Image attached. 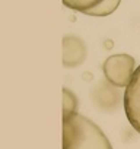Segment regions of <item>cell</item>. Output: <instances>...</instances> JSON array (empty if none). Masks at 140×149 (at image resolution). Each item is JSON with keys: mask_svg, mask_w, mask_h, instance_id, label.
Here are the masks:
<instances>
[{"mask_svg": "<svg viewBox=\"0 0 140 149\" xmlns=\"http://www.w3.org/2000/svg\"><path fill=\"white\" fill-rule=\"evenodd\" d=\"M136 60L130 54L110 56L102 66L104 76L115 88H127L136 72Z\"/></svg>", "mask_w": 140, "mask_h": 149, "instance_id": "7a4b0ae2", "label": "cell"}, {"mask_svg": "<svg viewBox=\"0 0 140 149\" xmlns=\"http://www.w3.org/2000/svg\"><path fill=\"white\" fill-rule=\"evenodd\" d=\"M94 100L96 104L104 110H112L120 102V92L118 88L112 86L110 82H102L96 86L94 92Z\"/></svg>", "mask_w": 140, "mask_h": 149, "instance_id": "8992f818", "label": "cell"}, {"mask_svg": "<svg viewBox=\"0 0 140 149\" xmlns=\"http://www.w3.org/2000/svg\"><path fill=\"white\" fill-rule=\"evenodd\" d=\"M86 44L76 35H66L63 38V64L66 67H78L86 58Z\"/></svg>", "mask_w": 140, "mask_h": 149, "instance_id": "5b68a950", "label": "cell"}, {"mask_svg": "<svg viewBox=\"0 0 140 149\" xmlns=\"http://www.w3.org/2000/svg\"><path fill=\"white\" fill-rule=\"evenodd\" d=\"M123 104L128 123L140 134V66L136 69L130 85L124 91Z\"/></svg>", "mask_w": 140, "mask_h": 149, "instance_id": "3957f363", "label": "cell"}, {"mask_svg": "<svg viewBox=\"0 0 140 149\" xmlns=\"http://www.w3.org/2000/svg\"><path fill=\"white\" fill-rule=\"evenodd\" d=\"M63 149H112V146L94 121L76 114L63 120Z\"/></svg>", "mask_w": 140, "mask_h": 149, "instance_id": "6da1fadb", "label": "cell"}, {"mask_svg": "<svg viewBox=\"0 0 140 149\" xmlns=\"http://www.w3.org/2000/svg\"><path fill=\"white\" fill-rule=\"evenodd\" d=\"M78 105H79V102H78L76 95L70 89L64 88L63 89V120H69L70 117L76 116Z\"/></svg>", "mask_w": 140, "mask_h": 149, "instance_id": "52a82bcc", "label": "cell"}, {"mask_svg": "<svg viewBox=\"0 0 140 149\" xmlns=\"http://www.w3.org/2000/svg\"><path fill=\"white\" fill-rule=\"evenodd\" d=\"M66 8H70L76 12L91 15V16H107L111 15L118 6V0H102V2H92V0H70L63 3Z\"/></svg>", "mask_w": 140, "mask_h": 149, "instance_id": "277c9868", "label": "cell"}]
</instances>
